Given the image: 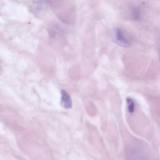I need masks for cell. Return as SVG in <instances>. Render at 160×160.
I'll use <instances>...</instances> for the list:
<instances>
[{
	"label": "cell",
	"mask_w": 160,
	"mask_h": 160,
	"mask_svg": "<svg viewBox=\"0 0 160 160\" xmlns=\"http://www.w3.org/2000/svg\"><path fill=\"white\" fill-rule=\"evenodd\" d=\"M126 101L128 104V110L130 113L133 112L134 110V103L133 100L130 98H128Z\"/></svg>",
	"instance_id": "277c9868"
},
{
	"label": "cell",
	"mask_w": 160,
	"mask_h": 160,
	"mask_svg": "<svg viewBox=\"0 0 160 160\" xmlns=\"http://www.w3.org/2000/svg\"><path fill=\"white\" fill-rule=\"evenodd\" d=\"M131 8L132 18L135 21L139 20L141 18V12L139 7L137 6H132Z\"/></svg>",
	"instance_id": "3957f363"
},
{
	"label": "cell",
	"mask_w": 160,
	"mask_h": 160,
	"mask_svg": "<svg viewBox=\"0 0 160 160\" xmlns=\"http://www.w3.org/2000/svg\"><path fill=\"white\" fill-rule=\"evenodd\" d=\"M61 94V106L66 109L71 108L72 106V101L69 94L65 90H62Z\"/></svg>",
	"instance_id": "7a4b0ae2"
},
{
	"label": "cell",
	"mask_w": 160,
	"mask_h": 160,
	"mask_svg": "<svg viewBox=\"0 0 160 160\" xmlns=\"http://www.w3.org/2000/svg\"><path fill=\"white\" fill-rule=\"evenodd\" d=\"M113 32L112 40L117 45L123 48H128L131 45L130 40L121 29L116 28Z\"/></svg>",
	"instance_id": "6da1fadb"
}]
</instances>
